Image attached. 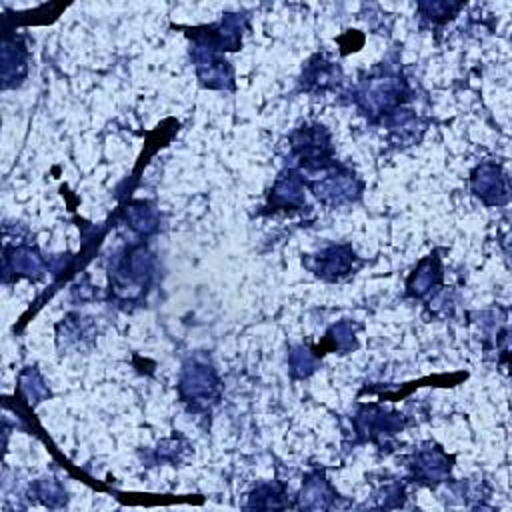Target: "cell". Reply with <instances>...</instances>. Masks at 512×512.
Listing matches in <instances>:
<instances>
[{
	"label": "cell",
	"instance_id": "obj_22",
	"mask_svg": "<svg viewBox=\"0 0 512 512\" xmlns=\"http://www.w3.org/2000/svg\"><path fill=\"white\" fill-rule=\"evenodd\" d=\"M32 494L38 496V500L50 508L60 506L54 498H60L66 504V492L62 490V486L54 480V478H42L32 486Z\"/></svg>",
	"mask_w": 512,
	"mask_h": 512
},
{
	"label": "cell",
	"instance_id": "obj_11",
	"mask_svg": "<svg viewBox=\"0 0 512 512\" xmlns=\"http://www.w3.org/2000/svg\"><path fill=\"white\" fill-rule=\"evenodd\" d=\"M342 82V68L326 54H314L302 68L300 86L310 94H326Z\"/></svg>",
	"mask_w": 512,
	"mask_h": 512
},
{
	"label": "cell",
	"instance_id": "obj_1",
	"mask_svg": "<svg viewBox=\"0 0 512 512\" xmlns=\"http://www.w3.org/2000/svg\"><path fill=\"white\" fill-rule=\"evenodd\" d=\"M110 290L122 304L138 302L146 296L154 278V256L144 242L126 244L110 258Z\"/></svg>",
	"mask_w": 512,
	"mask_h": 512
},
{
	"label": "cell",
	"instance_id": "obj_21",
	"mask_svg": "<svg viewBox=\"0 0 512 512\" xmlns=\"http://www.w3.org/2000/svg\"><path fill=\"white\" fill-rule=\"evenodd\" d=\"M288 362H290V372L294 378H306L316 370L318 358L304 346H294L288 354Z\"/></svg>",
	"mask_w": 512,
	"mask_h": 512
},
{
	"label": "cell",
	"instance_id": "obj_7",
	"mask_svg": "<svg viewBox=\"0 0 512 512\" xmlns=\"http://www.w3.org/2000/svg\"><path fill=\"white\" fill-rule=\"evenodd\" d=\"M196 76L202 86L206 88H216V90H232L234 88V72L230 62L222 56V52L202 46V44H192L190 48Z\"/></svg>",
	"mask_w": 512,
	"mask_h": 512
},
{
	"label": "cell",
	"instance_id": "obj_12",
	"mask_svg": "<svg viewBox=\"0 0 512 512\" xmlns=\"http://www.w3.org/2000/svg\"><path fill=\"white\" fill-rule=\"evenodd\" d=\"M304 182L296 168H288L282 172L268 196V208L272 212H292V210H304L306 208V196H304Z\"/></svg>",
	"mask_w": 512,
	"mask_h": 512
},
{
	"label": "cell",
	"instance_id": "obj_14",
	"mask_svg": "<svg viewBox=\"0 0 512 512\" xmlns=\"http://www.w3.org/2000/svg\"><path fill=\"white\" fill-rule=\"evenodd\" d=\"M338 494L326 480L322 470H314L306 476L298 494V508L302 510H328L336 502Z\"/></svg>",
	"mask_w": 512,
	"mask_h": 512
},
{
	"label": "cell",
	"instance_id": "obj_9",
	"mask_svg": "<svg viewBox=\"0 0 512 512\" xmlns=\"http://www.w3.org/2000/svg\"><path fill=\"white\" fill-rule=\"evenodd\" d=\"M410 470H412V478L418 484L436 488L450 476L452 456H448L438 444L430 442L412 454Z\"/></svg>",
	"mask_w": 512,
	"mask_h": 512
},
{
	"label": "cell",
	"instance_id": "obj_18",
	"mask_svg": "<svg viewBox=\"0 0 512 512\" xmlns=\"http://www.w3.org/2000/svg\"><path fill=\"white\" fill-rule=\"evenodd\" d=\"M126 222L140 236H150L158 230V214L146 202H132L126 208Z\"/></svg>",
	"mask_w": 512,
	"mask_h": 512
},
{
	"label": "cell",
	"instance_id": "obj_4",
	"mask_svg": "<svg viewBox=\"0 0 512 512\" xmlns=\"http://www.w3.org/2000/svg\"><path fill=\"white\" fill-rule=\"evenodd\" d=\"M178 396L190 412H210L222 398V380L216 368L200 358H188L178 378Z\"/></svg>",
	"mask_w": 512,
	"mask_h": 512
},
{
	"label": "cell",
	"instance_id": "obj_19",
	"mask_svg": "<svg viewBox=\"0 0 512 512\" xmlns=\"http://www.w3.org/2000/svg\"><path fill=\"white\" fill-rule=\"evenodd\" d=\"M326 338L330 340V348L338 350L340 354H346V352H350V350H354L358 346V342H356V328L350 322L334 324L328 330Z\"/></svg>",
	"mask_w": 512,
	"mask_h": 512
},
{
	"label": "cell",
	"instance_id": "obj_2",
	"mask_svg": "<svg viewBox=\"0 0 512 512\" xmlns=\"http://www.w3.org/2000/svg\"><path fill=\"white\" fill-rule=\"evenodd\" d=\"M410 94L408 82L400 74L386 70L374 72L362 80L356 88L354 102L368 120L382 122L396 110L404 108Z\"/></svg>",
	"mask_w": 512,
	"mask_h": 512
},
{
	"label": "cell",
	"instance_id": "obj_8",
	"mask_svg": "<svg viewBox=\"0 0 512 512\" xmlns=\"http://www.w3.org/2000/svg\"><path fill=\"white\" fill-rule=\"evenodd\" d=\"M470 188L486 206H504L510 200V186L504 168L496 162H482L472 170Z\"/></svg>",
	"mask_w": 512,
	"mask_h": 512
},
{
	"label": "cell",
	"instance_id": "obj_16",
	"mask_svg": "<svg viewBox=\"0 0 512 512\" xmlns=\"http://www.w3.org/2000/svg\"><path fill=\"white\" fill-rule=\"evenodd\" d=\"M14 274L16 278H40L44 274V262L36 248L32 246H6L4 248V276Z\"/></svg>",
	"mask_w": 512,
	"mask_h": 512
},
{
	"label": "cell",
	"instance_id": "obj_5",
	"mask_svg": "<svg viewBox=\"0 0 512 512\" xmlns=\"http://www.w3.org/2000/svg\"><path fill=\"white\" fill-rule=\"evenodd\" d=\"M290 152L300 172L316 170L334 160L332 136L322 124H306L290 134Z\"/></svg>",
	"mask_w": 512,
	"mask_h": 512
},
{
	"label": "cell",
	"instance_id": "obj_13",
	"mask_svg": "<svg viewBox=\"0 0 512 512\" xmlns=\"http://www.w3.org/2000/svg\"><path fill=\"white\" fill-rule=\"evenodd\" d=\"M442 286V262L436 252L420 260V264L414 268L406 282V294L412 298H426L434 294Z\"/></svg>",
	"mask_w": 512,
	"mask_h": 512
},
{
	"label": "cell",
	"instance_id": "obj_20",
	"mask_svg": "<svg viewBox=\"0 0 512 512\" xmlns=\"http://www.w3.org/2000/svg\"><path fill=\"white\" fill-rule=\"evenodd\" d=\"M462 8V4H452V2H420L418 12L424 20L432 24H444L450 18L456 16V12Z\"/></svg>",
	"mask_w": 512,
	"mask_h": 512
},
{
	"label": "cell",
	"instance_id": "obj_17",
	"mask_svg": "<svg viewBox=\"0 0 512 512\" xmlns=\"http://www.w3.org/2000/svg\"><path fill=\"white\" fill-rule=\"evenodd\" d=\"M290 502H288V496H286V488L278 482H266V484H260L250 496H248V502L244 508L248 510H254V508H260V510H276V508H288Z\"/></svg>",
	"mask_w": 512,
	"mask_h": 512
},
{
	"label": "cell",
	"instance_id": "obj_15",
	"mask_svg": "<svg viewBox=\"0 0 512 512\" xmlns=\"http://www.w3.org/2000/svg\"><path fill=\"white\" fill-rule=\"evenodd\" d=\"M28 72V50L16 38L2 42V88L18 86Z\"/></svg>",
	"mask_w": 512,
	"mask_h": 512
},
{
	"label": "cell",
	"instance_id": "obj_10",
	"mask_svg": "<svg viewBox=\"0 0 512 512\" xmlns=\"http://www.w3.org/2000/svg\"><path fill=\"white\" fill-rule=\"evenodd\" d=\"M356 432L370 442H380L382 438L394 436L404 428V418L398 412L386 410L378 404H366L354 416Z\"/></svg>",
	"mask_w": 512,
	"mask_h": 512
},
{
	"label": "cell",
	"instance_id": "obj_23",
	"mask_svg": "<svg viewBox=\"0 0 512 512\" xmlns=\"http://www.w3.org/2000/svg\"><path fill=\"white\" fill-rule=\"evenodd\" d=\"M20 384H22V390H24V394L30 398V402H38L42 396H46V386H44V382H42V378H40V374L36 372V370H32V368H28L26 372H22V376H20Z\"/></svg>",
	"mask_w": 512,
	"mask_h": 512
},
{
	"label": "cell",
	"instance_id": "obj_3",
	"mask_svg": "<svg viewBox=\"0 0 512 512\" xmlns=\"http://www.w3.org/2000/svg\"><path fill=\"white\" fill-rule=\"evenodd\" d=\"M304 186L326 206L338 208L356 202L362 196V180L348 166L332 160L322 168L300 172Z\"/></svg>",
	"mask_w": 512,
	"mask_h": 512
},
{
	"label": "cell",
	"instance_id": "obj_6",
	"mask_svg": "<svg viewBox=\"0 0 512 512\" xmlns=\"http://www.w3.org/2000/svg\"><path fill=\"white\" fill-rule=\"evenodd\" d=\"M302 264L324 282H342L358 270L360 260L352 246L332 244L316 254H308Z\"/></svg>",
	"mask_w": 512,
	"mask_h": 512
}]
</instances>
